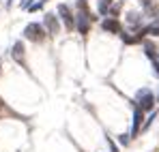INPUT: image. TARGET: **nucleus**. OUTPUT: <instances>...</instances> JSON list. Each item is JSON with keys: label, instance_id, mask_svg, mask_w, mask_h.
Wrapping results in <instances>:
<instances>
[{"label": "nucleus", "instance_id": "nucleus-1", "mask_svg": "<svg viewBox=\"0 0 159 152\" xmlns=\"http://www.w3.org/2000/svg\"><path fill=\"white\" fill-rule=\"evenodd\" d=\"M24 37H26L28 41H32V43H43L45 37H48V32H45L43 24L32 22V24H28L26 28H24Z\"/></svg>", "mask_w": 159, "mask_h": 152}, {"label": "nucleus", "instance_id": "nucleus-2", "mask_svg": "<svg viewBox=\"0 0 159 152\" xmlns=\"http://www.w3.org/2000/svg\"><path fill=\"white\" fill-rule=\"evenodd\" d=\"M135 101H138V107H140L142 111H148V109H153V105H155V94H153L148 88H142V90H138Z\"/></svg>", "mask_w": 159, "mask_h": 152}, {"label": "nucleus", "instance_id": "nucleus-3", "mask_svg": "<svg viewBox=\"0 0 159 152\" xmlns=\"http://www.w3.org/2000/svg\"><path fill=\"white\" fill-rule=\"evenodd\" d=\"M58 15H60V20L65 22V28H67L69 32H73V28H75V17H73L71 9H69L67 4H58Z\"/></svg>", "mask_w": 159, "mask_h": 152}, {"label": "nucleus", "instance_id": "nucleus-4", "mask_svg": "<svg viewBox=\"0 0 159 152\" xmlns=\"http://www.w3.org/2000/svg\"><path fill=\"white\" fill-rule=\"evenodd\" d=\"M101 30L110 32V34H120L123 32V24L118 22V17H106L101 22Z\"/></svg>", "mask_w": 159, "mask_h": 152}, {"label": "nucleus", "instance_id": "nucleus-5", "mask_svg": "<svg viewBox=\"0 0 159 152\" xmlns=\"http://www.w3.org/2000/svg\"><path fill=\"white\" fill-rule=\"evenodd\" d=\"M43 28H45V32H50V34H58V32H60V24H58V17H56L54 13H45V20H43Z\"/></svg>", "mask_w": 159, "mask_h": 152}, {"label": "nucleus", "instance_id": "nucleus-6", "mask_svg": "<svg viewBox=\"0 0 159 152\" xmlns=\"http://www.w3.org/2000/svg\"><path fill=\"white\" fill-rule=\"evenodd\" d=\"M142 122H144V111L140 107L133 109V128H131V135H138L142 131Z\"/></svg>", "mask_w": 159, "mask_h": 152}, {"label": "nucleus", "instance_id": "nucleus-7", "mask_svg": "<svg viewBox=\"0 0 159 152\" xmlns=\"http://www.w3.org/2000/svg\"><path fill=\"white\" fill-rule=\"evenodd\" d=\"M11 56H13V60H15V62H20V64L24 67V43H22V41H17V43L13 45Z\"/></svg>", "mask_w": 159, "mask_h": 152}, {"label": "nucleus", "instance_id": "nucleus-8", "mask_svg": "<svg viewBox=\"0 0 159 152\" xmlns=\"http://www.w3.org/2000/svg\"><path fill=\"white\" fill-rule=\"evenodd\" d=\"M129 139H131V133H120V135H118V144H120V146H127Z\"/></svg>", "mask_w": 159, "mask_h": 152}, {"label": "nucleus", "instance_id": "nucleus-9", "mask_svg": "<svg viewBox=\"0 0 159 152\" xmlns=\"http://www.w3.org/2000/svg\"><path fill=\"white\" fill-rule=\"evenodd\" d=\"M107 144H110V152H118V146H116V144H112L110 139H107Z\"/></svg>", "mask_w": 159, "mask_h": 152}, {"label": "nucleus", "instance_id": "nucleus-10", "mask_svg": "<svg viewBox=\"0 0 159 152\" xmlns=\"http://www.w3.org/2000/svg\"><path fill=\"white\" fill-rule=\"evenodd\" d=\"M30 2H32V0H24V2H22V7H24V9H26L28 4H30Z\"/></svg>", "mask_w": 159, "mask_h": 152}, {"label": "nucleus", "instance_id": "nucleus-11", "mask_svg": "<svg viewBox=\"0 0 159 152\" xmlns=\"http://www.w3.org/2000/svg\"><path fill=\"white\" fill-rule=\"evenodd\" d=\"M11 4H13V0H7V7H11Z\"/></svg>", "mask_w": 159, "mask_h": 152}, {"label": "nucleus", "instance_id": "nucleus-12", "mask_svg": "<svg viewBox=\"0 0 159 152\" xmlns=\"http://www.w3.org/2000/svg\"><path fill=\"white\" fill-rule=\"evenodd\" d=\"M103 2H107V4H112V0H103Z\"/></svg>", "mask_w": 159, "mask_h": 152}, {"label": "nucleus", "instance_id": "nucleus-13", "mask_svg": "<svg viewBox=\"0 0 159 152\" xmlns=\"http://www.w3.org/2000/svg\"><path fill=\"white\" fill-rule=\"evenodd\" d=\"M155 101H159V92H157V97H155Z\"/></svg>", "mask_w": 159, "mask_h": 152}, {"label": "nucleus", "instance_id": "nucleus-14", "mask_svg": "<svg viewBox=\"0 0 159 152\" xmlns=\"http://www.w3.org/2000/svg\"><path fill=\"white\" fill-rule=\"evenodd\" d=\"M0 103H2V101H0Z\"/></svg>", "mask_w": 159, "mask_h": 152}]
</instances>
